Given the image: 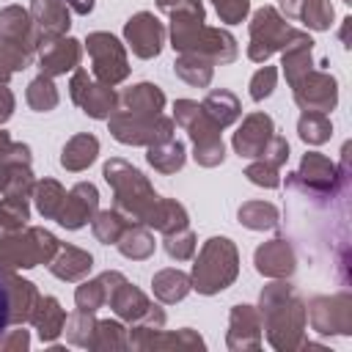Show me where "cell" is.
<instances>
[{
    "label": "cell",
    "mask_w": 352,
    "mask_h": 352,
    "mask_svg": "<svg viewBox=\"0 0 352 352\" xmlns=\"http://www.w3.org/2000/svg\"><path fill=\"white\" fill-rule=\"evenodd\" d=\"M258 316L267 341L278 352L305 349V302L297 297L294 286L286 278H275V283L264 286L258 294Z\"/></svg>",
    "instance_id": "obj_1"
},
{
    "label": "cell",
    "mask_w": 352,
    "mask_h": 352,
    "mask_svg": "<svg viewBox=\"0 0 352 352\" xmlns=\"http://www.w3.org/2000/svg\"><path fill=\"white\" fill-rule=\"evenodd\" d=\"M204 19L198 14H170V47L179 55H201L214 66L236 60V38L228 30L204 25Z\"/></svg>",
    "instance_id": "obj_2"
},
{
    "label": "cell",
    "mask_w": 352,
    "mask_h": 352,
    "mask_svg": "<svg viewBox=\"0 0 352 352\" xmlns=\"http://www.w3.org/2000/svg\"><path fill=\"white\" fill-rule=\"evenodd\" d=\"M104 182L113 187L116 195V209L132 220V223H143V217L148 214V209L154 206V201L160 198L151 187V182L126 160L121 157H110L102 168Z\"/></svg>",
    "instance_id": "obj_3"
},
{
    "label": "cell",
    "mask_w": 352,
    "mask_h": 352,
    "mask_svg": "<svg viewBox=\"0 0 352 352\" xmlns=\"http://www.w3.org/2000/svg\"><path fill=\"white\" fill-rule=\"evenodd\" d=\"M239 275V250L228 236H212L204 242L192 272H190V283L198 294H217L223 289H228Z\"/></svg>",
    "instance_id": "obj_4"
},
{
    "label": "cell",
    "mask_w": 352,
    "mask_h": 352,
    "mask_svg": "<svg viewBox=\"0 0 352 352\" xmlns=\"http://www.w3.org/2000/svg\"><path fill=\"white\" fill-rule=\"evenodd\" d=\"M173 124H179L192 140V160L201 168H217L226 160V146L220 138V126L204 113L195 99H176Z\"/></svg>",
    "instance_id": "obj_5"
},
{
    "label": "cell",
    "mask_w": 352,
    "mask_h": 352,
    "mask_svg": "<svg viewBox=\"0 0 352 352\" xmlns=\"http://www.w3.org/2000/svg\"><path fill=\"white\" fill-rule=\"evenodd\" d=\"M58 248L60 242L52 231L41 226H25L22 231L0 239V264L11 270H33L38 264H50Z\"/></svg>",
    "instance_id": "obj_6"
},
{
    "label": "cell",
    "mask_w": 352,
    "mask_h": 352,
    "mask_svg": "<svg viewBox=\"0 0 352 352\" xmlns=\"http://www.w3.org/2000/svg\"><path fill=\"white\" fill-rule=\"evenodd\" d=\"M297 36V28H292L278 8L261 6L253 11L250 19V41H248V58L253 63H267L275 52H283V47Z\"/></svg>",
    "instance_id": "obj_7"
},
{
    "label": "cell",
    "mask_w": 352,
    "mask_h": 352,
    "mask_svg": "<svg viewBox=\"0 0 352 352\" xmlns=\"http://www.w3.org/2000/svg\"><path fill=\"white\" fill-rule=\"evenodd\" d=\"M344 176H346V168H338L333 160H327L319 151H308L302 154L297 173H289L286 187L311 198H333L341 190Z\"/></svg>",
    "instance_id": "obj_8"
},
{
    "label": "cell",
    "mask_w": 352,
    "mask_h": 352,
    "mask_svg": "<svg viewBox=\"0 0 352 352\" xmlns=\"http://www.w3.org/2000/svg\"><path fill=\"white\" fill-rule=\"evenodd\" d=\"M107 126H110V135L118 143H124V146H146V148L173 138V132H176L173 118H168L162 113H157V116H135V113L116 110L107 118Z\"/></svg>",
    "instance_id": "obj_9"
},
{
    "label": "cell",
    "mask_w": 352,
    "mask_h": 352,
    "mask_svg": "<svg viewBox=\"0 0 352 352\" xmlns=\"http://www.w3.org/2000/svg\"><path fill=\"white\" fill-rule=\"evenodd\" d=\"M36 300H38V289L30 280L19 278L11 267L0 264V333L8 330L11 324L22 327L25 322H30Z\"/></svg>",
    "instance_id": "obj_10"
},
{
    "label": "cell",
    "mask_w": 352,
    "mask_h": 352,
    "mask_svg": "<svg viewBox=\"0 0 352 352\" xmlns=\"http://www.w3.org/2000/svg\"><path fill=\"white\" fill-rule=\"evenodd\" d=\"M85 50L91 55V74L104 82V85H118L129 77V60H126V47L104 30L88 33Z\"/></svg>",
    "instance_id": "obj_11"
},
{
    "label": "cell",
    "mask_w": 352,
    "mask_h": 352,
    "mask_svg": "<svg viewBox=\"0 0 352 352\" xmlns=\"http://www.w3.org/2000/svg\"><path fill=\"white\" fill-rule=\"evenodd\" d=\"M69 94H72V102L88 116V118H96V121H107L116 110H118V94L113 91V85H104L99 82L94 74H88L85 69H74L72 80H69Z\"/></svg>",
    "instance_id": "obj_12"
},
{
    "label": "cell",
    "mask_w": 352,
    "mask_h": 352,
    "mask_svg": "<svg viewBox=\"0 0 352 352\" xmlns=\"http://www.w3.org/2000/svg\"><path fill=\"white\" fill-rule=\"evenodd\" d=\"M305 319L319 336H349L352 333V297L346 292L330 297H314L305 305Z\"/></svg>",
    "instance_id": "obj_13"
},
{
    "label": "cell",
    "mask_w": 352,
    "mask_h": 352,
    "mask_svg": "<svg viewBox=\"0 0 352 352\" xmlns=\"http://www.w3.org/2000/svg\"><path fill=\"white\" fill-rule=\"evenodd\" d=\"M294 104L300 110H314V113H330L338 104V80L330 72L311 69L302 80L292 85Z\"/></svg>",
    "instance_id": "obj_14"
},
{
    "label": "cell",
    "mask_w": 352,
    "mask_h": 352,
    "mask_svg": "<svg viewBox=\"0 0 352 352\" xmlns=\"http://www.w3.org/2000/svg\"><path fill=\"white\" fill-rule=\"evenodd\" d=\"M124 41L132 50V55L151 60L162 52L165 44V25L151 11H138L124 25Z\"/></svg>",
    "instance_id": "obj_15"
},
{
    "label": "cell",
    "mask_w": 352,
    "mask_h": 352,
    "mask_svg": "<svg viewBox=\"0 0 352 352\" xmlns=\"http://www.w3.org/2000/svg\"><path fill=\"white\" fill-rule=\"evenodd\" d=\"M38 69L47 77H60L74 72L82 60V44L72 36H44L38 38Z\"/></svg>",
    "instance_id": "obj_16"
},
{
    "label": "cell",
    "mask_w": 352,
    "mask_h": 352,
    "mask_svg": "<svg viewBox=\"0 0 352 352\" xmlns=\"http://www.w3.org/2000/svg\"><path fill=\"white\" fill-rule=\"evenodd\" d=\"M272 135H275V121H272L267 113L256 110V113H248V116L242 118L239 129H236L234 138H231V146H234V151H236L239 157H245V160H258V157L264 154L267 143L272 140Z\"/></svg>",
    "instance_id": "obj_17"
},
{
    "label": "cell",
    "mask_w": 352,
    "mask_h": 352,
    "mask_svg": "<svg viewBox=\"0 0 352 352\" xmlns=\"http://www.w3.org/2000/svg\"><path fill=\"white\" fill-rule=\"evenodd\" d=\"M96 212H99V190H96V184L80 182V184H74V187L66 192L63 206H60V212H58L55 220H58L63 228L77 231V228L88 226Z\"/></svg>",
    "instance_id": "obj_18"
},
{
    "label": "cell",
    "mask_w": 352,
    "mask_h": 352,
    "mask_svg": "<svg viewBox=\"0 0 352 352\" xmlns=\"http://www.w3.org/2000/svg\"><path fill=\"white\" fill-rule=\"evenodd\" d=\"M261 316L258 308L253 305H234L228 314V336L226 344L231 352H248V349H261Z\"/></svg>",
    "instance_id": "obj_19"
},
{
    "label": "cell",
    "mask_w": 352,
    "mask_h": 352,
    "mask_svg": "<svg viewBox=\"0 0 352 352\" xmlns=\"http://www.w3.org/2000/svg\"><path fill=\"white\" fill-rule=\"evenodd\" d=\"M253 264H256V272L264 278H272V280L275 278H292L297 270V256H294V248L289 245V239L275 236V239L256 248Z\"/></svg>",
    "instance_id": "obj_20"
},
{
    "label": "cell",
    "mask_w": 352,
    "mask_h": 352,
    "mask_svg": "<svg viewBox=\"0 0 352 352\" xmlns=\"http://www.w3.org/2000/svg\"><path fill=\"white\" fill-rule=\"evenodd\" d=\"M107 305L113 308V314H116L118 319H124V322H129V324L140 322V319L148 316L151 308H154V302H151L138 286H132L126 278H124L118 286H113V289L107 292Z\"/></svg>",
    "instance_id": "obj_21"
},
{
    "label": "cell",
    "mask_w": 352,
    "mask_h": 352,
    "mask_svg": "<svg viewBox=\"0 0 352 352\" xmlns=\"http://www.w3.org/2000/svg\"><path fill=\"white\" fill-rule=\"evenodd\" d=\"M30 16L36 22L38 38L66 36L72 28V8L66 0H30Z\"/></svg>",
    "instance_id": "obj_22"
},
{
    "label": "cell",
    "mask_w": 352,
    "mask_h": 352,
    "mask_svg": "<svg viewBox=\"0 0 352 352\" xmlns=\"http://www.w3.org/2000/svg\"><path fill=\"white\" fill-rule=\"evenodd\" d=\"M311 50H314V38H311L305 30H297V36L283 47V52H280V66H283V77H286L289 88H292L297 80H302V77L314 69V55H311Z\"/></svg>",
    "instance_id": "obj_23"
},
{
    "label": "cell",
    "mask_w": 352,
    "mask_h": 352,
    "mask_svg": "<svg viewBox=\"0 0 352 352\" xmlns=\"http://www.w3.org/2000/svg\"><path fill=\"white\" fill-rule=\"evenodd\" d=\"M30 324L36 327L41 344H52V341H58V336L63 333L66 311L60 308V302H58L52 294H38L36 308H33V314H30Z\"/></svg>",
    "instance_id": "obj_24"
},
{
    "label": "cell",
    "mask_w": 352,
    "mask_h": 352,
    "mask_svg": "<svg viewBox=\"0 0 352 352\" xmlns=\"http://www.w3.org/2000/svg\"><path fill=\"white\" fill-rule=\"evenodd\" d=\"M47 267H50V272H52L58 280L74 283V280H82V278L91 272V267H94V256H91L88 250H82V248L60 245Z\"/></svg>",
    "instance_id": "obj_25"
},
{
    "label": "cell",
    "mask_w": 352,
    "mask_h": 352,
    "mask_svg": "<svg viewBox=\"0 0 352 352\" xmlns=\"http://www.w3.org/2000/svg\"><path fill=\"white\" fill-rule=\"evenodd\" d=\"M165 107V94L154 82H138L118 94V110L135 116H157Z\"/></svg>",
    "instance_id": "obj_26"
},
{
    "label": "cell",
    "mask_w": 352,
    "mask_h": 352,
    "mask_svg": "<svg viewBox=\"0 0 352 352\" xmlns=\"http://www.w3.org/2000/svg\"><path fill=\"white\" fill-rule=\"evenodd\" d=\"M143 226L160 231V234H173V231H182L190 226V214L187 209L173 201V198H157L154 206L148 209V214L143 217Z\"/></svg>",
    "instance_id": "obj_27"
},
{
    "label": "cell",
    "mask_w": 352,
    "mask_h": 352,
    "mask_svg": "<svg viewBox=\"0 0 352 352\" xmlns=\"http://www.w3.org/2000/svg\"><path fill=\"white\" fill-rule=\"evenodd\" d=\"M0 36H8V38H16L22 44H28L33 52L38 50V30H36V22L30 16L28 8L22 6H6L0 11Z\"/></svg>",
    "instance_id": "obj_28"
},
{
    "label": "cell",
    "mask_w": 352,
    "mask_h": 352,
    "mask_svg": "<svg viewBox=\"0 0 352 352\" xmlns=\"http://www.w3.org/2000/svg\"><path fill=\"white\" fill-rule=\"evenodd\" d=\"M96 154H99V140H96V135L80 132V135H74V138L66 140V146H63V151H60V165H63L66 170H72V173H80V170H85L88 165H94Z\"/></svg>",
    "instance_id": "obj_29"
},
{
    "label": "cell",
    "mask_w": 352,
    "mask_h": 352,
    "mask_svg": "<svg viewBox=\"0 0 352 352\" xmlns=\"http://www.w3.org/2000/svg\"><path fill=\"white\" fill-rule=\"evenodd\" d=\"M151 289H154V297L165 305H173V302H182L190 292H192V283H190V275L182 272V270H160L154 272L151 278Z\"/></svg>",
    "instance_id": "obj_30"
},
{
    "label": "cell",
    "mask_w": 352,
    "mask_h": 352,
    "mask_svg": "<svg viewBox=\"0 0 352 352\" xmlns=\"http://www.w3.org/2000/svg\"><path fill=\"white\" fill-rule=\"evenodd\" d=\"M201 107H204V113H206L220 129L231 126V124L242 116V104H239L236 94H231V91H226V88H214V91H209V94L204 96Z\"/></svg>",
    "instance_id": "obj_31"
},
{
    "label": "cell",
    "mask_w": 352,
    "mask_h": 352,
    "mask_svg": "<svg viewBox=\"0 0 352 352\" xmlns=\"http://www.w3.org/2000/svg\"><path fill=\"white\" fill-rule=\"evenodd\" d=\"M146 162H148L154 170L170 176V173H176V170H182L184 162H187L184 143L176 140V138H168V140H162V143H154V146H148V151H146Z\"/></svg>",
    "instance_id": "obj_32"
},
{
    "label": "cell",
    "mask_w": 352,
    "mask_h": 352,
    "mask_svg": "<svg viewBox=\"0 0 352 352\" xmlns=\"http://www.w3.org/2000/svg\"><path fill=\"white\" fill-rule=\"evenodd\" d=\"M154 234H151V228L148 226H143V223H132L124 234H121V239L116 242V248H118V253L124 256V258H132V261H143V258H148L151 253H154Z\"/></svg>",
    "instance_id": "obj_33"
},
{
    "label": "cell",
    "mask_w": 352,
    "mask_h": 352,
    "mask_svg": "<svg viewBox=\"0 0 352 352\" xmlns=\"http://www.w3.org/2000/svg\"><path fill=\"white\" fill-rule=\"evenodd\" d=\"M236 217L245 228L250 231H272L278 228L280 223V212L275 204L270 201H245L239 209H236Z\"/></svg>",
    "instance_id": "obj_34"
},
{
    "label": "cell",
    "mask_w": 352,
    "mask_h": 352,
    "mask_svg": "<svg viewBox=\"0 0 352 352\" xmlns=\"http://www.w3.org/2000/svg\"><path fill=\"white\" fill-rule=\"evenodd\" d=\"M126 346H129L126 327L121 322H116V319H96L94 333H91L85 349H94V352H116V349H126Z\"/></svg>",
    "instance_id": "obj_35"
},
{
    "label": "cell",
    "mask_w": 352,
    "mask_h": 352,
    "mask_svg": "<svg viewBox=\"0 0 352 352\" xmlns=\"http://www.w3.org/2000/svg\"><path fill=\"white\" fill-rule=\"evenodd\" d=\"M173 72H176V77L179 80H184L187 85H192V88H206L209 82H212V77H214V63L212 60H206V58H201V55H179L176 60H173Z\"/></svg>",
    "instance_id": "obj_36"
},
{
    "label": "cell",
    "mask_w": 352,
    "mask_h": 352,
    "mask_svg": "<svg viewBox=\"0 0 352 352\" xmlns=\"http://www.w3.org/2000/svg\"><path fill=\"white\" fill-rule=\"evenodd\" d=\"M36 187L33 170L28 162H11L0 170V195H16V198H30Z\"/></svg>",
    "instance_id": "obj_37"
},
{
    "label": "cell",
    "mask_w": 352,
    "mask_h": 352,
    "mask_svg": "<svg viewBox=\"0 0 352 352\" xmlns=\"http://www.w3.org/2000/svg\"><path fill=\"white\" fill-rule=\"evenodd\" d=\"M30 198H16V195H3L0 198V239L22 231L30 220Z\"/></svg>",
    "instance_id": "obj_38"
},
{
    "label": "cell",
    "mask_w": 352,
    "mask_h": 352,
    "mask_svg": "<svg viewBox=\"0 0 352 352\" xmlns=\"http://www.w3.org/2000/svg\"><path fill=\"white\" fill-rule=\"evenodd\" d=\"M129 226H132V220H126L116 206L96 212L94 220H91V231H94L96 242H102V245H116Z\"/></svg>",
    "instance_id": "obj_39"
},
{
    "label": "cell",
    "mask_w": 352,
    "mask_h": 352,
    "mask_svg": "<svg viewBox=\"0 0 352 352\" xmlns=\"http://www.w3.org/2000/svg\"><path fill=\"white\" fill-rule=\"evenodd\" d=\"M30 198H33V204H36V209H38V214H41L44 220H55L58 212H60V206H63L66 190H63V184L55 182V179H41V182H36Z\"/></svg>",
    "instance_id": "obj_40"
},
{
    "label": "cell",
    "mask_w": 352,
    "mask_h": 352,
    "mask_svg": "<svg viewBox=\"0 0 352 352\" xmlns=\"http://www.w3.org/2000/svg\"><path fill=\"white\" fill-rule=\"evenodd\" d=\"M297 135L302 143L308 146H322L330 140L333 135V124L327 118V113H314V110H302L300 121H297Z\"/></svg>",
    "instance_id": "obj_41"
},
{
    "label": "cell",
    "mask_w": 352,
    "mask_h": 352,
    "mask_svg": "<svg viewBox=\"0 0 352 352\" xmlns=\"http://www.w3.org/2000/svg\"><path fill=\"white\" fill-rule=\"evenodd\" d=\"M25 99H28L30 110H36V113H50V110H55L58 102H60L58 88H55L52 77H47V74H38V77H33V80L28 82Z\"/></svg>",
    "instance_id": "obj_42"
},
{
    "label": "cell",
    "mask_w": 352,
    "mask_h": 352,
    "mask_svg": "<svg viewBox=\"0 0 352 352\" xmlns=\"http://www.w3.org/2000/svg\"><path fill=\"white\" fill-rule=\"evenodd\" d=\"M204 346H206V341L190 327H182L176 333L157 330L146 344V349H204Z\"/></svg>",
    "instance_id": "obj_43"
},
{
    "label": "cell",
    "mask_w": 352,
    "mask_h": 352,
    "mask_svg": "<svg viewBox=\"0 0 352 352\" xmlns=\"http://www.w3.org/2000/svg\"><path fill=\"white\" fill-rule=\"evenodd\" d=\"M33 58H36V52H33L28 44H22V41H16V38H8V36H0V63H3L11 74L28 69V66L33 63Z\"/></svg>",
    "instance_id": "obj_44"
},
{
    "label": "cell",
    "mask_w": 352,
    "mask_h": 352,
    "mask_svg": "<svg viewBox=\"0 0 352 352\" xmlns=\"http://www.w3.org/2000/svg\"><path fill=\"white\" fill-rule=\"evenodd\" d=\"M297 22L311 30H327L333 25V3L330 0H302Z\"/></svg>",
    "instance_id": "obj_45"
},
{
    "label": "cell",
    "mask_w": 352,
    "mask_h": 352,
    "mask_svg": "<svg viewBox=\"0 0 352 352\" xmlns=\"http://www.w3.org/2000/svg\"><path fill=\"white\" fill-rule=\"evenodd\" d=\"M94 324H96L94 314L77 308L74 314L66 316L63 336H66V341H69L72 346H88V338H91V333H94Z\"/></svg>",
    "instance_id": "obj_46"
},
{
    "label": "cell",
    "mask_w": 352,
    "mask_h": 352,
    "mask_svg": "<svg viewBox=\"0 0 352 352\" xmlns=\"http://www.w3.org/2000/svg\"><path fill=\"white\" fill-rule=\"evenodd\" d=\"M74 302H77L80 311L96 314V311L107 302V286H104L102 275H99V278H91V280H82V283L77 286V292H74Z\"/></svg>",
    "instance_id": "obj_47"
},
{
    "label": "cell",
    "mask_w": 352,
    "mask_h": 352,
    "mask_svg": "<svg viewBox=\"0 0 352 352\" xmlns=\"http://www.w3.org/2000/svg\"><path fill=\"white\" fill-rule=\"evenodd\" d=\"M195 245L198 242H195V234L190 231V226L182 231H173V234H162V248L176 261H190L195 256Z\"/></svg>",
    "instance_id": "obj_48"
},
{
    "label": "cell",
    "mask_w": 352,
    "mask_h": 352,
    "mask_svg": "<svg viewBox=\"0 0 352 352\" xmlns=\"http://www.w3.org/2000/svg\"><path fill=\"white\" fill-rule=\"evenodd\" d=\"M275 85H278V69L264 63V66L250 77V99H253V102H264L267 96H272Z\"/></svg>",
    "instance_id": "obj_49"
},
{
    "label": "cell",
    "mask_w": 352,
    "mask_h": 352,
    "mask_svg": "<svg viewBox=\"0 0 352 352\" xmlns=\"http://www.w3.org/2000/svg\"><path fill=\"white\" fill-rule=\"evenodd\" d=\"M278 170H280V168H272L270 162L256 160V162H250V165L245 168V176H248V182L256 184V187L275 190V187H280V173H278Z\"/></svg>",
    "instance_id": "obj_50"
},
{
    "label": "cell",
    "mask_w": 352,
    "mask_h": 352,
    "mask_svg": "<svg viewBox=\"0 0 352 352\" xmlns=\"http://www.w3.org/2000/svg\"><path fill=\"white\" fill-rule=\"evenodd\" d=\"M220 22L226 25H239L250 14V0H212Z\"/></svg>",
    "instance_id": "obj_51"
},
{
    "label": "cell",
    "mask_w": 352,
    "mask_h": 352,
    "mask_svg": "<svg viewBox=\"0 0 352 352\" xmlns=\"http://www.w3.org/2000/svg\"><path fill=\"white\" fill-rule=\"evenodd\" d=\"M261 162H270L272 168H280V165H286V160H289V140L283 138V135H272V140L267 143V148H264V154L258 157Z\"/></svg>",
    "instance_id": "obj_52"
},
{
    "label": "cell",
    "mask_w": 352,
    "mask_h": 352,
    "mask_svg": "<svg viewBox=\"0 0 352 352\" xmlns=\"http://www.w3.org/2000/svg\"><path fill=\"white\" fill-rule=\"evenodd\" d=\"M157 8L165 14H198L206 16L201 0H157Z\"/></svg>",
    "instance_id": "obj_53"
},
{
    "label": "cell",
    "mask_w": 352,
    "mask_h": 352,
    "mask_svg": "<svg viewBox=\"0 0 352 352\" xmlns=\"http://www.w3.org/2000/svg\"><path fill=\"white\" fill-rule=\"evenodd\" d=\"M30 346V333L22 330H3L0 333V352H22Z\"/></svg>",
    "instance_id": "obj_54"
},
{
    "label": "cell",
    "mask_w": 352,
    "mask_h": 352,
    "mask_svg": "<svg viewBox=\"0 0 352 352\" xmlns=\"http://www.w3.org/2000/svg\"><path fill=\"white\" fill-rule=\"evenodd\" d=\"M14 94H11V88H6V85H0V126L14 116Z\"/></svg>",
    "instance_id": "obj_55"
},
{
    "label": "cell",
    "mask_w": 352,
    "mask_h": 352,
    "mask_svg": "<svg viewBox=\"0 0 352 352\" xmlns=\"http://www.w3.org/2000/svg\"><path fill=\"white\" fill-rule=\"evenodd\" d=\"M278 6H280V16L283 19H294L297 22V14H300L302 0H278Z\"/></svg>",
    "instance_id": "obj_56"
},
{
    "label": "cell",
    "mask_w": 352,
    "mask_h": 352,
    "mask_svg": "<svg viewBox=\"0 0 352 352\" xmlns=\"http://www.w3.org/2000/svg\"><path fill=\"white\" fill-rule=\"evenodd\" d=\"M66 6L80 16H88L94 11V0H66Z\"/></svg>",
    "instance_id": "obj_57"
},
{
    "label": "cell",
    "mask_w": 352,
    "mask_h": 352,
    "mask_svg": "<svg viewBox=\"0 0 352 352\" xmlns=\"http://www.w3.org/2000/svg\"><path fill=\"white\" fill-rule=\"evenodd\" d=\"M349 25H352V19L346 16V19H344V28H341V44H344L346 50H349Z\"/></svg>",
    "instance_id": "obj_58"
},
{
    "label": "cell",
    "mask_w": 352,
    "mask_h": 352,
    "mask_svg": "<svg viewBox=\"0 0 352 352\" xmlns=\"http://www.w3.org/2000/svg\"><path fill=\"white\" fill-rule=\"evenodd\" d=\"M8 80H11V72H8V69H6L3 63H0V85H6Z\"/></svg>",
    "instance_id": "obj_59"
}]
</instances>
